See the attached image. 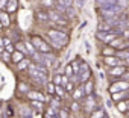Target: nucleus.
I'll return each instance as SVG.
<instances>
[{
	"mask_svg": "<svg viewBox=\"0 0 129 118\" xmlns=\"http://www.w3.org/2000/svg\"><path fill=\"white\" fill-rule=\"evenodd\" d=\"M46 36L50 39V44L56 50H62L64 47H67L69 42H70L69 33L64 30V29H61V27H55V29L46 30Z\"/></svg>",
	"mask_w": 129,
	"mask_h": 118,
	"instance_id": "1",
	"label": "nucleus"
},
{
	"mask_svg": "<svg viewBox=\"0 0 129 118\" xmlns=\"http://www.w3.org/2000/svg\"><path fill=\"white\" fill-rule=\"evenodd\" d=\"M30 42L35 45L37 51H40V53H53V51H55L53 45H52L50 42H47V41H46L43 36H40V35L30 36Z\"/></svg>",
	"mask_w": 129,
	"mask_h": 118,
	"instance_id": "2",
	"label": "nucleus"
},
{
	"mask_svg": "<svg viewBox=\"0 0 129 118\" xmlns=\"http://www.w3.org/2000/svg\"><path fill=\"white\" fill-rule=\"evenodd\" d=\"M117 91H129V82L124 79H117L115 83L109 86V92H117Z\"/></svg>",
	"mask_w": 129,
	"mask_h": 118,
	"instance_id": "3",
	"label": "nucleus"
},
{
	"mask_svg": "<svg viewBox=\"0 0 129 118\" xmlns=\"http://www.w3.org/2000/svg\"><path fill=\"white\" fill-rule=\"evenodd\" d=\"M103 64L109 67H115V65H126V62L123 61V59H120L118 56L115 54H111V56H103Z\"/></svg>",
	"mask_w": 129,
	"mask_h": 118,
	"instance_id": "4",
	"label": "nucleus"
},
{
	"mask_svg": "<svg viewBox=\"0 0 129 118\" xmlns=\"http://www.w3.org/2000/svg\"><path fill=\"white\" fill-rule=\"evenodd\" d=\"M43 65L47 67L49 70L55 68V65H56V56L53 53H43Z\"/></svg>",
	"mask_w": 129,
	"mask_h": 118,
	"instance_id": "5",
	"label": "nucleus"
},
{
	"mask_svg": "<svg viewBox=\"0 0 129 118\" xmlns=\"http://www.w3.org/2000/svg\"><path fill=\"white\" fill-rule=\"evenodd\" d=\"M126 71H127V67L126 65H115V67H109L108 68V73L111 76H115V77H121Z\"/></svg>",
	"mask_w": 129,
	"mask_h": 118,
	"instance_id": "6",
	"label": "nucleus"
},
{
	"mask_svg": "<svg viewBox=\"0 0 129 118\" xmlns=\"http://www.w3.org/2000/svg\"><path fill=\"white\" fill-rule=\"evenodd\" d=\"M26 95H27V98H29V100H40V101H44V103L47 101V97H46V94H43L41 91L30 89V91H29Z\"/></svg>",
	"mask_w": 129,
	"mask_h": 118,
	"instance_id": "7",
	"label": "nucleus"
},
{
	"mask_svg": "<svg viewBox=\"0 0 129 118\" xmlns=\"http://www.w3.org/2000/svg\"><path fill=\"white\" fill-rule=\"evenodd\" d=\"M94 107H96V98H94V95L93 94L91 95H85L84 97V109L87 112H91Z\"/></svg>",
	"mask_w": 129,
	"mask_h": 118,
	"instance_id": "8",
	"label": "nucleus"
},
{
	"mask_svg": "<svg viewBox=\"0 0 129 118\" xmlns=\"http://www.w3.org/2000/svg\"><path fill=\"white\" fill-rule=\"evenodd\" d=\"M24 57H27V56H26L24 53H21L20 50H17V48H15V50L11 53V64H15V65H17L20 61H23Z\"/></svg>",
	"mask_w": 129,
	"mask_h": 118,
	"instance_id": "9",
	"label": "nucleus"
},
{
	"mask_svg": "<svg viewBox=\"0 0 129 118\" xmlns=\"http://www.w3.org/2000/svg\"><path fill=\"white\" fill-rule=\"evenodd\" d=\"M18 6H20L18 0H8V2H6V6H5V11H6L8 14H14V12H17Z\"/></svg>",
	"mask_w": 129,
	"mask_h": 118,
	"instance_id": "10",
	"label": "nucleus"
},
{
	"mask_svg": "<svg viewBox=\"0 0 129 118\" xmlns=\"http://www.w3.org/2000/svg\"><path fill=\"white\" fill-rule=\"evenodd\" d=\"M35 18L41 23H49L50 21V17H49V11H43V9H38L35 12Z\"/></svg>",
	"mask_w": 129,
	"mask_h": 118,
	"instance_id": "11",
	"label": "nucleus"
},
{
	"mask_svg": "<svg viewBox=\"0 0 129 118\" xmlns=\"http://www.w3.org/2000/svg\"><path fill=\"white\" fill-rule=\"evenodd\" d=\"M127 95H129V91H117V92H111V100L117 103V101H120V100H124Z\"/></svg>",
	"mask_w": 129,
	"mask_h": 118,
	"instance_id": "12",
	"label": "nucleus"
},
{
	"mask_svg": "<svg viewBox=\"0 0 129 118\" xmlns=\"http://www.w3.org/2000/svg\"><path fill=\"white\" fill-rule=\"evenodd\" d=\"M0 23H2L3 27H9V24H11L9 14H8L5 9H0Z\"/></svg>",
	"mask_w": 129,
	"mask_h": 118,
	"instance_id": "13",
	"label": "nucleus"
},
{
	"mask_svg": "<svg viewBox=\"0 0 129 118\" xmlns=\"http://www.w3.org/2000/svg\"><path fill=\"white\" fill-rule=\"evenodd\" d=\"M82 86H84V92H85V95H91V94L94 92V82H93V79H88L87 82H84Z\"/></svg>",
	"mask_w": 129,
	"mask_h": 118,
	"instance_id": "14",
	"label": "nucleus"
},
{
	"mask_svg": "<svg viewBox=\"0 0 129 118\" xmlns=\"http://www.w3.org/2000/svg\"><path fill=\"white\" fill-rule=\"evenodd\" d=\"M84 97H85V92H84V86L75 88V91L72 92V98H73V100H78V101H81V100H84Z\"/></svg>",
	"mask_w": 129,
	"mask_h": 118,
	"instance_id": "15",
	"label": "nucleus"
},
{
	"mask_svg": "<svg viewBox=\"0 0 129 118\" xmlns=\"http://www.w3.org/2000/svg\"><path fill=\"white\" fill-rule=\"evenodd\" d=\"M29 107H30V109H35V110H43V112H44V109H46L44 101H40V100H30Z\"/></svg>",
	"mask_w": 129,
	"mask_h": 118,
	"instance_id": "16",
	"label": "nucleus"
},
{
	"mask_svg": "<svg viewBox=\"0 0 129 118\" xmlns=\"http://www.w3.org/2000/svg\"><path fill=\"white\" fill-rule=\"evenodd\" d=\"M43 115H44L46 118H58V112H56L55 107H52V106H46Z\"/></svg>",
	"mask_w": 129,
	"mask_h": 118,
	"instance_id": "17",
	"label": "nucleus"
},
{
	"mask_svg": "<svg viewBox=\"0 0 129 118\" xmlns=\"http://www.w3.org/2000/svg\"><path fill=\"white\" fill-rule=\"evenodd\" d=\"M30 57H24L23 61H20L18 64H17V70L18 71H24V70H27L29 68V65H30Z\"/></svg>",
	"mask_w": 129,
	"mask_h": 118,
	"instance_id": "18",
	"label": "nucleus"
},
{
	"mask_svg": "<svg viewBox=\"0 0 129 118\" xmlns=\"http://www.w3.org/2000/svg\"><path fill=\"white\" fill-rule=\"evenodd\" d=\"M115 107H117L118 112L126 113L127 109H129V106H127V100H120V101H117V103H115Z\"/></svg>",
	"mask_w": 129,
	"mask_h": 118,
	"instance_id": "19",
	"label": "nucleus"
},
{
	"mask_svg": "<svg viewBox=\"0 0 129 118\" xmlns=\"http://www.w3.org/2000/svg\"><path fill=\"white\" fill-rule=\"evenodd\" d=\"M115 48L114 47H111L109 44H103V47H102V56H111V54H115Z\"/></svg>",
	"mask_w": 129,
	"mask_h": 118,
	"instance_id": "20",
	"label": "nucleus"
},
{
	"mask_svg": "<svg viewBox=\"0 0 129 118\" xmlns=\"http://www.w3.org/2000/svg\"><path fill=\"white\" fill-rule=\"evenodd\" d=\"M17 89H18V92H21V94H27V92L30 91V86H29V83L20 80L18 85H17Z\"/></svg>",
	"mask_w": 129,
	"mask_h": 118,
	"instance_id": "21",
	"label": "nucleus"
},
{
	"mask_svg": "<svg viewBox=\"0 0 129 118\" xmlns=\"http://www.w3.org/2000/svg\"><path fill=\"white\" fill-rule=\"evenodd\" d=\"M78 76H79V82L84 83V82H87L88 79H91V70L88 68V70H85V71H81Z\"/></svg>",
	"mask_w": 129,
	"mask_h": 118,
	"instance_id": "22",
	"label": "nucleus"
},
{
	"mask_svg": "<svg viewBox=\"0 0 129 118\" xmlns=\"http://www.w3.org/2000/svg\"><path fill=\"white\" fill-rule=\"evenodd\" d=\"M41 6L43 8H47V9H53L56 5H58V0H41Z\"/></svg>",
	"mask_w": 129,
	"mask_h": 118,
	"instance_id": "23",
	"label": "nucleus"
},
{
	"mask_svg": "<svg viewBox=\"0 0 129 118\" xmlns=\"http://www.w3.org/2000/svg\"><path fill=\"white\" fill-rule=\"evenodd\" d=\"M44 88H46V91H47V94H49V95H55L56 85H55L52 80H47V82H46V85H44Z\"/></svg>",
	"mask_w": 129,
	"mask_h": 118,
	"instance_id": "24",
	"label": "nucleus"
},
{
	"mask_svg": "<svg viewBox=\"0 0 129 118\" xmlns=\"http://www.w3.org/2000/svg\"><path fill=\"white\" fill-rule=\"evenodd\" d=\"M61 100H62V98H61L59 95H56V94H55V95H52L50 106H52V107H56V109H59V107H61Z\"/></svg>",
	"mask_w": 129,
	"mask_h": 118,
	"instance_id": "25",
	"label": "nucleus"
},
{
	"mask_svg": "<svg viewBox=\"0 0 129 118\" xmlns=\"http://www.w3.org/2000/svg\"><path fill=\"white\" fill-rule=\"evenodd\" d=\"M15 48H17V50H20L21 53H24L26 56H29V51H27V47H26V42H24V41L15 42Z\"/></svg>",
	"mask_w": 129,
	"mask_h": 118,
	"instance_id": "26",
	"label": "nucleus"
},
{
	"mask_svg": "<svg viewBox=\"0 0 129 118\" xmlns=\"http://www.w3.org/2000/svg\"><path fill=\"white\" fill-rule=\"evenodd\" d=\"M58 118H70V110L66 107H59L58 109Z\"/></svg>",
	"mask_w": 129,
	"mask_h": 118,
	"instance_id": "27",
	"label": "nucleus"
},
{
	"mask_svg": "<svg viewBox=\"0 0 129 118\" xmlns=\"http://www.w3.org/2000/svg\"><path fill=\"white\" fill-rule=\"evenodd\" d=\"M55 94L56 95H59L61 98H64L67 95V91H66V88H64L62 85H56V89H55Z\"/></svg>",
	"mask_w": 129,
	"mask_h": 118,
	"instance_id": "28",
	"label": "nucleus"
},
{
	"mask_svg": "<svg viewBox=\"0 0 129 118\" xmlns=\"http://www.w3.org/2000/svg\"><path fill=\"white\" fill-rule=\"evenodd\" d=\"M55 85H61L62 83V73H58V74H55L52 79H50Z\"/></svg>",
	"mask_w": 129,
	"mask_h": 118,
	"instance_id": "29",
	"label": "nucleus"
},
{
	"mask_svg": "<svg viewBox=\"0 0 129 118\" xmlns=\"http://www.w3.org/2000/svg\"><path fill=\"white\" fill-rule=\"evenodd\" d=\"M64 74H67L69 77H72L75 73H73V68H72V64H67V65H64Z\"/></svg>",
	"mask_w": 129,
	"mask_h": 118,
	"instance_id": "30",
	"label": "nucleus"
},
{
	"mask_svg": "<svg viewBox=\"0 0 129 118\" xmlns=\"http://www.w3.org/2000/svg\"><path fill=\"white\" fill-rule=\"evenodd\" d=\"M75 88H76V86H75L73 80H70V82H69V83L66 85V91H67V94H70V95H72V92L75 91Z\"/></svg>",
	"mask_w": 129,
	"mask_h": 118,
	"instance_id": "31",
	"label": "nucleus"
},
{
	"mask_svg": "<svg viewBox=\"0 0 129 118\" xmlns=\"http://www.w3.org/2000/svg\"><path fill=\"white\" fill-rule=\"evenodd\" d=\"M2 59H3L5 62H11V53L6 51V50H3L2 51Z\"/></svg>",
	"mask_w": 129,
	"mask_h": 118,
	"instance_id": "32",
	"label": "nucleus"
},
{
	"mask_svg": "<svg viewBox=\"0 0 129 118\" xmlns=\"http://www.w3.org/2000/svg\"><path fill=\"white\" fill-rule=\"evenodd\" d=\"M41 113H43V110H35V109H32V110H30V115H32V118H44Z\"/></svg>",
	"mask_w": 129,
	"mask_h": 118,
	"instance_id": "33",
	"label": "nucleus"
},
{
	"mask_svg": "<svg viewBox=\"0 0 129 118\" xmlns=\"http://www.w3.org/2000/svg\"><path fill=\"white\" fill-rule=\"evenodd\" d=\"M70 109H72V110H75V112H76V110H79V109H81V104H79V101H78V100H73V103H72Z\"/></svg>",
	"mask_w": 129,
	"mask_h": 118,
	"instance_id": "34",
	"label": "nucleus"
},
{
	"mask_svg": "<svg viewBox=\"0 0 129 118\" xmlns=\"http://www.w3.org/2000/svg\"><path fill=\"white\" fill-rule=\"evenodd\" d=\"M103 110H96V112H91V118H103Z\"/></svg>",
	"mask_w": 129,
	"mask_h": 118,
	"instance_id": "35",
	"label": "nucleus"
},
{
	"mask_svg": "<svg viewBox=\"0 0 129 118\" xmlns=\"http://www.w3.org/2000/svg\"><path fill=\"white\" fill-rule=\"evenodd\" d=\"M5 50H6V51H9V53H12V51L15 50V45H14V42H11V44H8V45L5 47Z\"/></svg>",
	"mask_w": 129,
	"mask_h": 118,
	"instance_id": "36",
	"label": "nucleus"
},
{
	"mask_svg": "<svg viewBox=\"0 0 129 118\" xmlns=\"http://www.w3.org/2000/svg\"><path fill=\"white\" fill-rule=\"evenodd\" d=\"M6 2H8V0H0V9H5V6H6Z\"/></svg>",
	"mask_w": 129,
	"mask_h": 118,
	"instance_id": "37",
	"label": "nucleus"
},
{
	"mask_svg": "<svg viewBox=\"0 0 129 118\" xmlns=\"http://www.w3.org/2000/svg\"><path fill=\"white\" fill-rule=\"evenodd\" d=\"M0 48H2V50H5V42H3V36L0 38Z\"/></svg>",
	"mask_w": 129,
	"mask_h": 118,
	"instance_id": "38",
	"label": "nucleus"
},
{
	"mask_svg": "<svg viewBox=\"0 0 129 118\" xmlns=\"http://www.w3.org/2000/svg\"><path fill=\"white\" fill-rule=\"evenodd\" d=\"M126 27H129V18L126 20Z\"/></svg>",
	"mask_w": 129,
	"mask_h": 118,
	"instance_id": "39",
	"label": "nucleus"
},
{
	"mask_svg": "<svg viewBox=\"0 0 129 118\" xmlns=\"http://www.w3.org/2000/svg\"><path fill=\"white\" fill-rule=\"evenodd\" d=\"M124 62H126V65H129V59H126V61H124Z\"/></svg>",
	"mask_w": 129,
	"mask_h": 118,
	"instance_id": "40",
	"label": "nucleus"
},
{
	"mask_svg": "<svg viewBox=\"0 0 129 118\" xmlns=\"http://www.w3.org/2000/svg\"><path fill=\"white\" fill-rule=\"evenodd\" d=\"M23 118H29V115H23Z\"/></svg>",
	"mask_w": 129,
	"mask_h": 118,
	"instance_id": "41",
	"label": "nucleus"
},
{
	"mask_svg": "<svg viewBox=\"0 0 129 118\" xmlns=\"http://www.w3.org/2000/svg\"><path fill=\"white\" fill-rule=\"evenodd\" d=\"M127 106H129V98H127ZM127 110H129V109H127Z\"/></svg>",
	"mask_w": 129,
	"mask_h": 118,
	"instance_id": "42",
	"label": "nucleus"
},
{
	"mask_svg": "<svg viewBox=\"0 0 129 118\" xmlns=\"http://www.w3.org/2000/svg\"><path fill=\"white\" fill-rule=\"evenodd\" d=\"M0 107H2V101H0Z\"/></svg>",
	"mask_w": 129,
	"mask_h": 118,
	"instance_id": "43",
	"label": "nucleus"
},
{
	"mask_svg": "<svg viewBox=\"0 0 129 118\" xmlns=\"http://www.w3.org/2000/svg\"><path fill=\"white\" fill-rule=\"evenodd\" d=\"M44 118H46V116H44Z\"/></svg>",
	"mask_w": 129,
	"mask_h": 118,
	"instance_id": "44",
	"label": "nucleus"
}]
</instances>
